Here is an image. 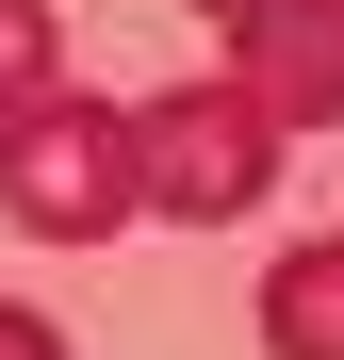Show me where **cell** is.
Wrapping results in <instances>:
<instances>
[{"instance_id": "3", "label": "cell", "mask_w": 344, "mask_h": 360, "mask_svg": "<svg viewBox=\"0 0 344 360\" xmlns=\"http://www.w3.org/2000/svg\"><path fill=\"white\" fill-rule=\"evenodd\" d=\"M229 82H246L279 131H328V115H344V0H262Z\"/></svg>"}, {"instance_id": "1", "label": "cell", "mask_w": 344, "mask_h": 360, "mask_svg": "<svg viewBox=\"0 0 344 360\" xmlns=\"http://www.w3.org/2000/svg\"><path fill=\"white\" fill-rule=\"evenodd\" d=\"M0 213L33 229V246H98V229H132V98H82V82H49L0 115Z\"/></svg>"}, {"instance_id": "7", "label": "cell", "mask_w": 344, "mask_h": 360, "mask_svg": "<svg viewBox=\"0 0 344 360\" xmlns=\"http://www.w3.org/2000/svg\"><path fill=\"white\" fill-rule=\"evenodd\" d=\"M181 17H229V33H246V17H262V0H181Z\"/></svg>"}, {"instance_id": "2", "label": "cell", "mask_w": 344, "mask_h": 360, "mask_svg": "<svg viewBox=\"0 0 344 360\" xmlns=\"http://www.w3.org/2000/svg\"><path fill=\"white\" fill-rule=\"evenodd\" d=\"M262 180H279V115L229 82V66L132 98V197H148L164 229H229V213H262Z\"/></svg>"}, {"instance_id": "5", "label": "cell", "mask_w": 344, "mask_h": 360, "mask_svg": "<svg viewBox=\"0 0 344 360\" xmlns=\"http://www.w3.org/2000/svg\"><path fill=\"white\" fill-rule=\"evenodd\" d=\"M49 82H66V17H49V0H0V115L49 98Z\"/></svg>"}, {"instance_id": "4", "label": "cell", "mask_w": 344, "mask_h": 360, "mask_svg": "<svg viewBox=\"0 0 344 360\" xmlns=\"http://www.w3.org/2000/svg\"><path fill=\"white\" fill-rule=\"evenodd\" d=\"M262 344H279V360H344V229L262 278Z\"/></svg>"}, {"instance_id": "6", "label": "cell", "mask_w": 344, "mask_h": 360, "mask_svg": "<svg viewBox=\"0 0 344 360\" xmlns=\"http://www.w3.org/2000/svg\"><path fill=\"white\" fill-rule=\"evenodd\" d=\"M0 360H66V328H49V311H17V295H0Z\"/></svg>"}]
</instances>
